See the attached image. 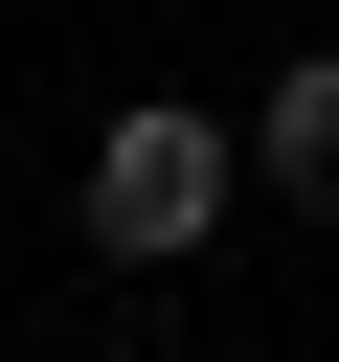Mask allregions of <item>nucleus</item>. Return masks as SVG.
I'll return each mask as SVG.
<instances>
[{
	"mask_svg": "<svg viewBox=\"0 0 339 362\" xmlns=\"http://www.w3.org/2000/svg\"><path fill=\"white\" fill-rule=\"evenodd\" d=\"M226 204H249V113H181V90L90 113V181H68V226H90L113 272H181Z\"/></svg>",
	"mask_w": 339,
	"mask_h": 362,
	"instance_id": "obj_1",
	"label": "nucleus"
},
{
	"mask_svg": "<svg viewBox=\"0 0 339 362\" xmlns=\"http://www.w3.org/2000/svg\"><path fill=\"white\" fill-rule=\"evenodd\" d=\"M249 204H294V226H339V45H294V68L249 90Z\"/></svg>",
	"mask_w": 339,
	"mask_h": 362,
	"instance_id": "obj_2",
	"label": "nucleus"
}]
</instances>
